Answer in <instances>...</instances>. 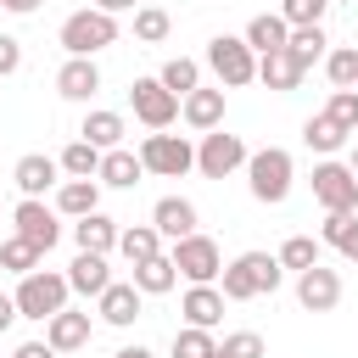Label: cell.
<instances>
[{
	"instance_id": "6da1fadb",
	"label": "cell",
	"mask_w": 358,
	"mask_h": 358,
	"mask_svg": "<svg viewBox=\"0 0 358 358\" xmlns=\"http://www.w3.org/2000/svg\"><path fill=\"white\" fill-rule=\"evenodd\" d=\"M280 280H285V268L274 252H241L235 263H224L218 291H224V302H252V296H274Z\"/></svg>"
},
{
	"instance_id": "7a4b0ae2",
	"label": "cell",
	"mask_w": 358,
	"mask_h": 358,
	"mask_svg": "<svg viewBox=\"0 0 358 358\" xmlns=\"http://www.w3.org/2000/svg\"><path fill=\"white\" fill-rule=\"evenodd\" d=\"M291 179H296V162H291V151H280V145H263V151H252V157H246V190H252L263 207H280V201L291 196Z\"/></svg>"
},
{
	"instance_id": "3957f363",
	"label": "cell",
	"mask_w": 358,
	"mask_h": 358,
	"mask_svg": "<svg viewBox=\"0 0 358 358\" xmlns=\"http://www.w3.org/2000/svg\"><path fill=\"white\" fill-rule=\"evenodd\" d=\"M117 34H123V28H117V17H106V11H95V6H84V11H73V17L62 22V34H56V39H62V50H67V56H90V62H95L106 45H117Z\"/></svg>"
},
{
	"instance_id": "277c9868",
	"label": "cell",
	"mask_w": 358,
	"mask_h": 358,
	"mask_svg": "<svg viewBox=\"0 0 358 358\" xmlns=\"http://www.w3.org/2000/svg\"><path fill=\"white\" fill-rule=\"evenodd\" d=\"M17 296V313L22 319H56L62 308H67V296H73V285H67V274H56V268H34V274H22V285L11 291Z\"/></svg>"
},
{
	"instance_id": "5b68a950",
	"label": "cell",
	"mask_w": 358,
	"mask_h": 358,
	"mask_svg": "<svg viewBox=\"0 0 358 358\" xmlns=\"http://www.w3.org/2000/svg\"><path fill=\"white\" fill-rule=\"evenodd\" d=\"M207 67L218 73L224 90H241V84L257 78V50L241 34H218V39H207Z\"/></svg>"
},
{
	"instance_id": "8992f818",
	"label": "cell",
	"mask_w": 358,
	"mask_h": 358,
	"mask_svg": "<svg viewBox=\"0 0 358 358\" xmlns=\"http://www.w3.org/2000/svg\"><path fill=\"white\" fill-rule=\"evenodd\" d=\"M140 162H145V173H157V179H185L190 168H196V145L185 140V134H145L140 140Z\"/></svg>"
},
{
	"instance_id": "52a82bcc",
	"label": "cell",
	"mask_w": 358,
	"mask_h": 358,
	"mask_svg": "<svg viewBox=\"0 0 358 358\" xmlns=\"http://www.w3.org/2000/svg\"><path fill=\"white\" fill-rule=\"evenodd\" d=\"M173 268L190 280V285H218V274H224V252H218V241L213 235H185V241H173Z\"/></svg>"
},
{
	"instance_id": "ba28073f",
	"label": "cell",
	"mask_w": 358,
	"mask_h": 358,
	"mask_svg": "<svg viewBox=\"0 0 358 358\" xmlns=\"http://www.w3.org/2000/svg\"><path fill=\"white\" fill-rule=\"evenodd\" d=\"M246 140L241 134H229V129H213V134H201V145H196V173L201 179H229L235 168H246Z\"/></svg>"
},
{
	"instance_id": "9c48e42d",
	"label": "cell",
	"mask_w": 358,
	"mask_h": 358,
	"mask_svg": "<svg viewBox=\"0 0 358 358\" xmlns=\"http://www.w3.org/2000/svg\"><path fill=\"white\" fill-rule=\"evenodd\" d=\"M313 201H319L324 213H358V173H352L347 162L324 157V162L313 168Z\"/></svg>"
},
{
	"instance_id": "30bf717a",
	"label": "cell",
	"mask_w": 358,
	"mask_h": 358,
	"mask_svg": "<svg viewBox=\"0 0 358 358\" xmlns=\"http://www.w3.org/2000/svg\"><path fill=\"white\" fill-rule=\"evenodd\" d=\"M129 106H134V117H140L151 134L173 129V117H179V95L162 90V78H134V84H129Z\"/></svg>"
},
{
	"instance_id": "8fae6325",
	"label": "cell",
	"mask_w": 358,
	"mask_h": 358,
	"mask_svg": "<svg viewBox=\"0 0 358 358\" xmlns=\"http://www.w3.org/2000/svg\"><path fill=\"white\" fill-rule=\"evenodd\" d=\"M11 224H17V235H22V241H34L39 252H50V246L62 241L56 207H45V201H28V196H22L17 207H11Z\"/></svg>"
},
{
	"instance_id": "7c38bea8",
	"label": "cell",
	"mask_w": 358,
	"mask_h": 358,
	"mask_svg": "<svg viewBox=\"0 0 358 358\" xmlns=\"http://www.w3.org/2000/svg\"><path fill=\"white\" fill-rule=\"evenodd\" d=\"M140 302H145V291H140L134 280H112V285L95 296V313H101L112 330H129V324L140 319Z\"/></svg>"
},
{
	"instance_id": "4fadbf2b",
	"label": "cell",
	"mask_w": 358,
	"mask_h": 358,
	"mask_svg": "<svg viewBox=\"0 0 358 358\" xmlns=\"http://www.w3.org/2000/svg\"><path fill=\"white\" fill-rule=\"evenodd\" d=\"M296 302H302L308 313H330V308L341 302V274L324 268V263H313L308 274H296Z\"/></svg>"
},
{
	"instance_id": "5bb4252c",
	"label": "cell",
	"mask_w": 358,
	"mask_h": 358,
	"mask_svg": "<svg viewBox=\"0 0 358 358\" xmlns=\"http://www.w3.org/2000/svg\"><path fill=\"white\" fill-rule=\"evenodd\" d=\"M56 173H62V162H56V157H45V151L17 157V168H11V179H17V190H22L28 201H45V190L56 185Z\"/></svg>"
},
{
	"instance_id": "9a60e30c",
	"label": "cell",
	"mask_w": 358,
	"mask_h": 358,
	"mask_svg": "<svg viewBox=\"0 0 358 358\" xmlns=\"http://www.w3.org/2000/svg\"><path fill=\"white\" fill-rule=\"evenodd\" d=\"M101 90V67L90 62V56H67L62 67H56V95L62 101H90Z\"/></svg>"
},
{
	"instance_id": "2e32d148",
	"label": "cell",
	"mask_w": 358,
	"mask_h": 358,
	"mask_svg": "<svg viewBox=\"0 0 358 358\" xmlns=\"http://www.w3.org/2000/svg\"><path fill=\"white\" fill-rule=\"evenodd\" d=\"M179 117L196 129V134H213V129H224V90H190L185 101H179Z\"/></svg>"
},
{
	"instance_id": "e0dca14e",
	"label": "cell",
	"mask_w": 358,
	"mask_h": 358,
	"mask_svg": "<svg viewBox=\"0 0 358 358\" xmlns=\"http://www.w3.org/2000/svg\"><path fill=\"white\" fill-rule=\"evenodd\" d=\"M151 224H157L162 241H185V235H196V201L190 196H162L151 207Z\"/></svg>"
},
{
	"instance_id": "ac0fdd59",
	"label": "cell",
	"mask_w": 358,
	"mask_h": 358,
	"mask_svg": "<svg viewBox=\"0 0 358 358\" xmlns=\"http://www.w3.org/2000/svg\"><path fill=\"white\" fill-rule=\"evenodd\" d=\"M90 336H95V324H90V313H78V308H62L56 319H45V341H50L56 352H78V347H90Z\"/></svg>"
},
{
	"instance_id": "d6986e66",
	"label": "cell",
	"mask_w": 358,
	"mask_h": 358,
	"mask_svg": "<svg viewBox=\"0 0 358 358\" xmlns=\"http://www.w3.org/2000/svg\"><path fill=\"white\" fill-rule=\"evenodd\" d=\"M56 213L62 218H90V213H101V179H62L56 185Z\"/></svg>"
},
{
	"instance_id": "ffe728a7",
	"label": "cell",
	"mask_w": 358,
	"mask_h": 358,
	"mask_svg": "<svg viewBox=\"0 0 358 358\" xmlns=\"http://www.w3.org/2000/svg\"><path fill=\"white\" fill-rule=\"evenodd\" d=\"M257 56H274V50H285L291 45V22L280 17V11H257L252 22H246V34H241Z\"/></svg>"
},
{
	"instance_id": "44dd1931",
	"label": "cell",
	"mask_w": 358,
	"mask_h": 358,
	"mask_svg": "<svg viewBox=\"0 0 358 358\" xmlns=\"http://www.w3.org/2000/svg\"><path fill=\"white\" fill-rule=\"evenodd\" d=\"M302 62L291 56V50H274V56H257V84L263 90H274V95H285V90H296L302 84Z\"/></svg>"
},
{
	"instance_id": "7402d4cb",
	"label": "cell",
	"mask_w": 358,
	"mask_h": 358,
	"mask_svg": "<svg viewBox=\"0 0 358 358\" xmlns=\"http://www.w3.org/2000/svg\"><path fill=\"white\" fill-rule=\"evenodd\" d=\"M67 285H73L78 296H101V291L112 285V268H106V257H101V252H78V257L67 263Z\"/></svg>"
},
{
	"instance_id": "603a6c76",
	"label": "cell",
	"mask_w": 358,
	"mask_h": 358,
	"mask_svg": "<svg viewBox=\"0 0 358 358\" xmlns=\"http://www.w3.org/2000/svg\"><path fill=\"white\" fill-rule=\"evenodd\" d=\"M179 313H185V324L213 330V324L224 319V291H218V285H190V291H185V302H179Z\"/></svg>"
},
{
	"instance_id": "cb8c5ba5",
	"label": "cell",
	"mask_w": 358,
	"mask_h": 358,
	"mask_svg": "<svg viewBox=\"0 0 358 358\" xmlns=\"http://www.w3.org/2000/svg\"><path fill=\"white\" fill-rule=\"evenodd\" d=\"M123 134H129L123 112H106V106H95V112L84 117V129H78V140H90L95 151H117V145H123Z\"/></svg>"
},
{
	"instance_id": "d4e9b609",
	"label": "cell",
	"mask_w": 358,
	"mask_h": 358,
	"mask_svg": "<svg viewBox=\"0 0 358 358\" xmlns=\"http://www.w3.org/2000/svg\"><path fill=\"white\" fill-rule=\"evenodd\" d=\"M140 173H145V162H140V151H129V145H117V151H106L101 157V185H112V190H134L140 185Z\"/></svg>"
},
{
	"instance_id": "484cf974",
	"label": "cell",
	"mask_w": 358,
	"mask_h": 358,
	"mask_svg": "<svg viewBox=\"0 0 358 358\" xmlns=\"http://www.w3.org/2000/svg\"><path fill=\"white\" fill-rule=\"evenodd\" d=\"M302 140H308V151H319V157H336V151H341L352 134H347V129H341L330 112H313V117L302 123Z\"/></svg>"
},
{
	"instance_id": "4316f807",
	"label": "cell",
	"mask_w": 358,
	"mask_h": 358,
	"mask_svg": "<svg viewBox=\"0 0 358 358\" xmlns=\"http://www.w3.org/2000/svg\"><path fill=\"white\" fill-rule=\"evenodd\" d=\"M117 235H123V229H117L106 213H90V218H78V224H73V241H78V252H101V257H106V252L117 246Z\"/></svg>"
},
{
	"instance_id": "83f0119b",
	"label": "cell",
	"mask_w": 358,
	"mask_h": 358,
	"mask_svg": "<svg viewBox=\"0 0 358 358\" xmlns=\"http://www.w3.org/2000/svg\"><path fill=\"white\" fill-rule=\"evenodd\" d=\"M134 285H140L145 296H168V291L179 285V268H173V257H168V252H157V257L134 263Z\"/></svg>"
},
{
	"instance_id": "f1b7e54d",
	"label": "cell",
	"mask_w": 358,
	"mask_h": 358,
	"mask_svg": "<svg viewBox=\"0 0 358 358\" xmlns=\"http://www.w3.org/2000/svg\"><path fill=\"white\" fill-rule=\"evenodd\" d=\"M319 241H324V246H336L347 263H358V213H324Z\"/></svg>"
},
{
	"instance_id": "f546056e",
	"label": "cell",
	"mask_w": 358,
	"mask_h": 358,
	"mask_svg": "<svg viewBox=\"0 0 358 358\" xmlns=\"http://www.w3.org/2000/svg\"><path fill=\"white\" fill-rule=\"evenodd\" d=\"M101 157H106V151H95L90 140H67L56 162H62V173H67V179H95V173H101Z\"/></svg>"
},
{
	"instance_id": "4dcf8cb0",
	"label": "cell",
	"mask_w": 358,
	"mask_h": 358,
	"mask_svg": "<svg viewBox=\"0 0 358 358\" xmlns=\"http://www.w3.org/2000/svg\"><path fill=\"white\" fill-rule=\"evenodd\" d=\"M117 252L129 257V268H134V263H145V257H157V252H162V235H157V224H129V229L117 235Z\"/></svg>"
},
{
	"instance_id": "1f68e13d",
	"label": "cell",
	"mask_w": 358,
	"mask_h": 358,
	"mask_svg": "<svg viewBox=\"0 0 358 358\" xmlns=\"http://www.w3.org/2000/svg\"><path fill=\"white\" fill-rule=\"evenodd\" d=\"M157 78H162V90H173V95L185 101L190 90H201V62H190V56H168Z\"/></svg>"
},
{
	"instance_id": "d6a6232c",
	"label": "cell",
	"mask_w": 358,
	"mask_h": 358,
	"mask_svg": "<svg viewBox=\"0 0 358 358\" xmlns=\"http://www.w3.org/2000/svg\"><path fill=\"white\" fill-rule=\"evenodd\" d=\"M302 67H313V62H324L330 56V39H324V28L319 22H308V28H291V45H285Z\"/></svg>"
},
{
	"instance_id": "836d02e7",
	"label": "cell",
	"mask_w": 358,
	"mask_h": 358,
	"mask_svg": "<svg viewBox=\"0 0 358 358\" xmlns=\"http://www.w3.org/2000/svg\"><path fill=\"white\" fill-rule=\"evenodd\" d=\"M319 252H324V241H313V235H291L274 257H280V268H291V274H308L313 263H319Z\"/></svg>"
},
{
	"instance_id": "e575fe53",
	"label": "cell",
	"mask_w": 358,
	"mask_h": 358,
	"mask_svg": "<svg viewBox=\"0 0 358 358\" xmlns=\"http://www.w3.org/2000/svg\"><path fill=\"white\" fill-rule=\"evenodd\" d=\"M39 257H45V252H39L34 241H22V235L0 241V268H6V274H17V280H22V274H34V268H39Z\"/></svg>"
},
{
	"instance_id": "d590c367",
	"label": "cell",
	"mask_w": 358,
	"mask_h": 358,
	"mask_svg": "<svg viewBox=\"0 0 358 358\" xmlns=\"http://www.w3.org/2000/svg\"><path fill=\"white\" fill-rule=\"evenodd\" d=\"M168 34H173V17H168L162 6H140V11H134V39H140V45H162Z\"/></svg>"
},
{
	"instance_id": "8d00e7d4",
	"label": "cell",
	"mask_w": 358,
	"mask_h": 358,
	"mask_svg": "<svg viewBox=\"0 0 358 358\" xmlns=\"http://www.w3.org/2000/svg\"><path fill=\"white\" fill-rule=\"evenodd\" d=\"M324 73H330L336 90H358V50H352V45L330 50V56H324Z\"/></svg>"
},
{
	"instance_id": "74e56055",
	"label": "cell",
	"mask_w": 358,
	"mask_h": 358,
	"mask_svg": "<svg viewBox=\"0 0 358 358\" xmlns=\"http://www.w3.org/2000/svg\"><path fill=\"white\" fill-rule=\"evenodd\" d=\"M213 352H218L213 330H196V324L173 330V358H213Z\"/></svg>"
},
{
	"instance_id": "f35d334b",
	"label": "cell",
	"mask_w": 358,
	"mask_h": 358,
	"mask_svg": "<svg viewBox=\"0 0 358 358\" xmlns=\"http://www.w3.org/2000/svg\"><path fill=\"white\" fill-rule=\"evenodd\" d=\"M324 112H330V117H336L347 134H358V90H330Z\"/></svg>"
},
{
	"instance_id": "ab89813d",
	"label": "cell",
	"mask_w": 358,
	"mask_h": 358,
	"mask_svg": "<svg viewBox=\"0 0 358 358\" xmlns=\"http://www.w3.org/2000/svg\"><path fill=\"white\" fill-rule=\"evenodd\" d=\"M218 352H224V358H268V347H263L257 330H235V336H224Z\"/></svg>"
},
{
	"instance_id": "60d3db41",
	"label": "cell",
	"mask_w": 358,
	"mask_h": 358,
	"mask_svg": "<svg viewBox=\"0 0 358 358\" xmlns=\"http://www.w3.org/2000/svg\"><path fill=\"white\" fill-rule=\"evenodd\" d=\"M324 11H330V0H280V17H285L291 28H308V22H324Z\"/></svg>"
},
{
	"instance_id": "b9f144b4",
	"label": "cell",
	"mask_w": 358,
	"mask_h": 358,
	"mask_svg": "<svg viewBox=\"0 0 358 358\" xmlns=\"http://www.w3.org/2000/svg\"><path fill=\"white\" fill-rule=\"evenodd\" d=\"M22 67V39L17 34H0V78H11Z\"/></svg>"
},
{
	"instance_id": "7bdbcfd3",
	"label": "cell",
	"mask_w": 358,
	"mask_h": 358,
	"mask_svg": "<svg viewBox=\"0 0 358 358\" xmlns=\"http://www.w3.org/2000/svg\"><path fill=\"white\" fill-rule=\"evenodd\" d=\"M11 358H56V347H50V341H22Z\"/></svg>"
},
{
	"instance_id": "ee69618b",
	"label": "cell",
	"mask_w": 358,
	"mask_h": 358,
	"mask_svg": "<svg viewBox=\"0 0 358 358\" xmlns=\"http://www.w3.org/2000/svg\"><path fill=\"white\" fill-rule=\"evenodd\" d=\"M17 319H22V313H17V296H6V291H0V330H11Z\"/></svg>"
},
{
	"instance_id": "f6af8a7d",
	"label": "cell",
	"mask_w": 358,
	"mask_h": 358,
	"mask_svg": "<svg viewBox=\"0 0 358 358\" xmlns=\"http://www.w3.org/2000/svg\"><path fill=\"white\" fill-rule=\"evenodd\" d=\"M45 0H0V11H11V17H34Z\"/></svg>"
},
{
	"instance_id": "bcb514c9",
	"label": "cell",
	"mask_w": 358,
	"mask_h": 358,
	"mask_svg": "<svg viewBox=\"0 0 358 358\" xmlns=\"http://www.w3.org/2000/svg\"><path fill=\"white\" fill-rule=\"evenodd\" d=\"M95 11H106V17H117V11H140V0H95Z\"/></svg>"
},
{
	"instance_id": "7dc6e473",
	"label": "cell",
	"mask_w": 358,
	"mask_h": 358,
	"mask_svg": "<svg viewBox=\"0 0 358 358\" xmlns=\"http://www.w3.org/2000/svg\"><path fill=\"white\" fill-rule=\"evenodd\" d=\"M117 358H157L151 347H140V341H129V347H117Z\"/></svg>"
},
{
	"instance_id": "c3c4849f",
	"label": "cell",
	"mask_w": 358,
	"mask_h": 358,
	"mask_svg": "<svg viewBox=\"0 0 358 358\" xmlns=\"http://www.w3.org/2000/svg\"><path fill=\"white\" fill-rule=\"evenodd\" d=\"M213 358H224V352H213Z\"/></svg>"
},
{
	"instance_id": "681fc988",
	"label": "cell",
	"mask_w": 358,
	"mask_h": 358,
	"mask_svg": "<svg viewBox=\"0 0 358 358\" xmlns=\"http://www.w3.org/2000/svg\"><path fill=\"white\" fill-rule=\"evenodd\" d=\"M352 145H358V134H352Z\"/></svg>"
}]
</instances>
